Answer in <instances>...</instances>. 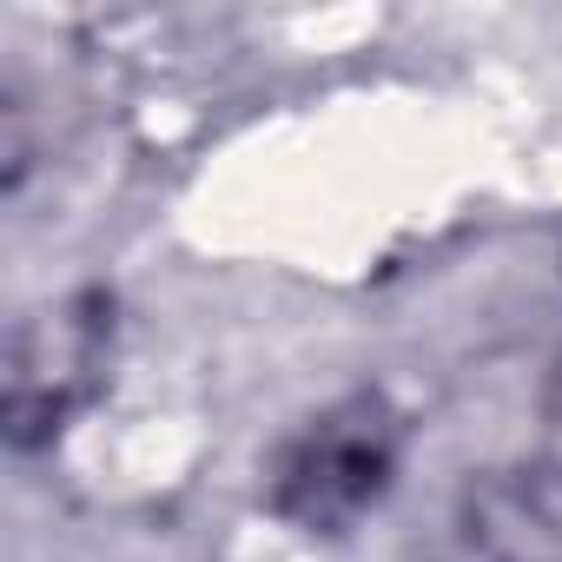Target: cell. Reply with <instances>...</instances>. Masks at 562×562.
<instances>
[{
	"instance_id": "3",
	"label": "cell",
	"mask_w": 562,
	"mask_h": 562,
	"mask_svg": "<svg viewBox=\"0 0 562 562\" xmlns=\"http://www.w3.org/2000/svg\"><path fill=\"white\" fill-rule=\"evenodd\" d=\"M470 542L496 562H562V476L516 470L470 496Z\"/></svg>"
},
{
	"instance_id": "2",
	"label": "cell",
	"mask_w": 562,
	"mask_h": 562,
	"mask_svg": "<svg viewBox=\"0 0 562 562\" xmlns=\"http://www.w3.org/2000/svg\"><path fill=\"white\" fill-rule=\"evenodd\" d=\"M113 345V305L100 292L60 299L47 312H34L14 331V358H8V430L21 450L47 443L100 384Z\"/></svg>"
},
{
	"instance_id": "1",
	"label": "cell",
	"mask_w": 562,
	"mask_h": 562,
	"mask_svg": "<svg viewBox=\"0 0 562 562\" xmlns=\"http://www.w3.org/2000/svg\"><path fill=\"white\" fill-rule=\"evenodd\" d=\"M397 417L384 397H345L331 411H318L271 463V509L312 529V536H338L351 529L391 483L397 470Z\"/></svg>"
}]
</instances>
